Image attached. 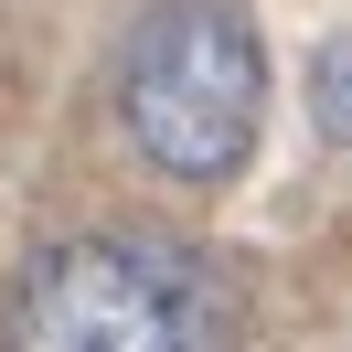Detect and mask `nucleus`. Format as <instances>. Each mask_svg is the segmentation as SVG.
Returning <instances> with one entry per match:
<instances>
[{
    "label": "nucleus",
    "mask_w": 352,
    "mask_h": 352,
    "mask_svg": "<svg viewBox=\"0 0 352 352\" xmlns=\"http://www.w3.org/2000/svg\"><path fill=\"white\" fill-rule=\"evenodd\" d=\"M11 352H235V299L150 224L65 235L11 288Z\"/></svg>",
    "instance_id": "1"
},
{
    "label": "nucleus",
    "mask_w": 352,
    "mask_h": 352,
    "mask_svg": "<svg viewBox=\"0 0 352 352\" xmlns=\"http://www.w3.org/2000/svg\"><path fill=\"white\" fill-rule=\"evenodd\" d=\"M267 118V43L245 0H150L129 22V54H118V129L150 171L214 182L245 171Z\"/></svg>",
    "instance_id": "2"
},
{
    "label": "nucleus",
    "mask_w": 352,
    "mask_h": 352,
    "mask_svg": "<svg viewBox=\"0 0 352 352\" xmlns=\"http://www.w3.org/2000/svg\"><path fill=\"white\" fill-rule=\"evenodd\" d=\"M309 118H320L331 150H352V32H331V43L309 54Z\"/></svg>",
    "instance_id": "3"
}]
</instances>
